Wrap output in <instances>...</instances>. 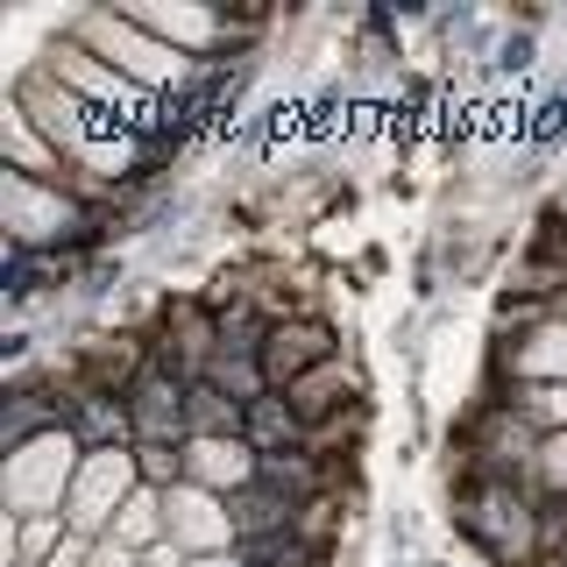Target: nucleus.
Listing matches in <instances>:
<instances>
[{
	"instance_id": "1",
	"label": "nucleus",
	"mask_w": 567,
	"mask_h": 567,
	"mask_svg": "<svg viewBox=\"0 0 567 567\" xmlns=\"http://www.w3.org/2000/svg\"><path fill=\"white\" fill-rule=\"evenodd\" d=\"M447 518L461 532V546H475L489 567H546V511L532 489L511 483H447Z\"/></svg>"
},
{
	"instance_id": "2",
	"label": "nucleus",
	"mask_w": 567,
	"mask_h": 567,
	"mask_svg": "<svg viewBox=\"0 0 567 567\" xmlns=\"http://www.w3.org/2000/svg\"><path fill=\"white\" fill-rule=\"evenodd\" d=\"M64 29L79 35V43L93 50V58L114 64L128 85H142L150 100H164V93H177V85L192 79V64L177 58L171 43H156V35L142 29L128 8H79V14H64Z\"/></svg>"
},
{
	"instance_id": "3",
	"label": "nucleus",
	"mask_w": 567,
	"mask_h": 567,
	"mask_svg": "<svg viewBox=\"0 0 567 567\" xmlns=\"http://www.w3.org/2000/svg\"><path fill=\"white\" fill-rule=\"evenodd\" d=\"M79 461H85V447L71 425L29 440L22 454H0V518H64Z\"/></svg>"
},
{
	"instance_id": "4",
	"label": "nucleus",
	"mask_w": 567,
	"mask_h": 567,
	"mask_svg": "<svg viewBox=\"0 0 567 567\" xmlns=\"http://www.w3.org/2000/svg\"><path fill=\"white\" fill-rule=\"evenodd\" d=\"M35 64H43L50 79L64 85V93H79L85 106H106V114H128L135 128H150V121L164 114V100H150L142 85H128V79H121V71L106 64V58H93V50H85V43H79V35H71L64 22H58V35L43 43V58H35Z\"/></svg>"
},
{
	"instance_id": "5",
	"label": "nucleus",
	"mask_w": 567,
	"mask_h": 567,
	"mask_svg": "<svg viewBox=\"0 0 567 567\" xmlns=\"http://www.w3.org/2000/svg\"><path fill=\"white\" fill-rule=\"evenodd\" d=\"M142 489V468H135V447H100L79 461V483H71V504H64V525L79 539H106V525L121 518V504Z\"/></svg>"
},
{
	"instance_id": "6",
	"label": "nucleus",
	"mask_w": 567,
	"mask_h": 567,
	"mask_svg": "<svg viewBox=\"0 0 567 567\" xmlns=\"http://www.w3.org/2000/svg\"><path fill=\"white\" fill-rule=\"evenodd\" d=\"M333 354H348V333L312 306V312H291V319H277V327H270L262 377H270V390H291L298 377H312L319 362H333Z\"/></svg>"
},
{
	"instance_id": "7",
	"label": "nucleus",
	"mask_w": 567,
	"mask_h": 567,
	"mask_svg": "<svg viewBox=\"0 0 567 567\" xmlns=\"http://www.w3.org/2000/svg\"><path fill=\"white\" fill-rule=\"evenodd\" d=\"M128 412H135V447H185L192 440V383L171 377L150 354V369L128 390Z\"/></svg>"
},
{
	"instance_id": "8",
	"label": "nucleus",
	"mask_w": 567,
	"mask_h": 567,
	"mask_svg": "<svg viewBox=\"0 0 567 567\" xmlns=\"http://www.w3.org/2000/svg\"><path fill=\"white\" fill-rule=\"evenodd\" d=\"M164 518H171V539L185 546L192 560H220V554H235V546H241L235 511H227V496H213V489L177 483V489L164 496Z\"/></svg>"
},
{
	"instance_id": "9",
	"label": "nucleus",
	"mask_w": 567,
	"mask_h": 567,
	"mask_svg": "<svg viewBox=\"0 0 567 567\" xmlns=\"http://www.w3.org/2000/svg\"><path fill=\"white\" fill-rule=\"evenodd\" d=\"M511 383H567V327L546 319V327L518 333V341L489 348V383L483 390H511Z\"/></svg>"
},
{
	"instance_id": "10",
	"label": "nucleus",
	"mask_w": 567,
	"mask_h": 567,
	"mask_svg": "<svg viewBox=\"0 0 567 567\" xmlns=\"http://www.w3.org/2000/svg\"><path fill=\"white\" fill-rule=\"evenodd\" d=\"M277 398L291 404V412L306 419V433H312V425L341 419L348 404H362V398H369V383H362V369H354V354H333V362H319L312 377H298L291 390H277Z\"/></svg>"
},
{
	"instance_id": "11",
	"label": "nucleus",
	"mask_w": 567,
	"mask_h": 567,
	"mask_svg": "<svg viewBox=\"0 0 567 567\" xmlns=\"http://www.w3.org/2000/svg\"><path fill=\"white\" fill-rule=\"evenodd\" d=\"M256 475H262V454L248 440H185V483L192 489L241 496V489H256Z\"/></svg>"
},
{
	"instance_id": "12",
	"label": "nucleus",
	"mask_w": 567,
	"mask_h": 567,
	"mask_svg": "<svg viewBox=\"0 0 567 567\" xmlns=\"http://www.w3.org/2000/svg\"><path fill=\"white\" fill-rule=\"evenodd\" d=\"M64 383V377H58ZM64 425L79 433V447L85 454H100V447H135V412H128V398H114V390H79V383H64Z\"/></svg>"
},
{
	"instance_id": "13",
	"label": "nucleus",
	"mask_w": 567,
	"mask_h": 567,
	"mask_svg": "<svg viewBox=\"0 0 567 567\" xmlns=\"http://www.w3.org/2000/svg\"><path fill=\"white\" fill-rule=\"evenodd\" d=\"M227 511H235V532H241V546L248 539H277V532H298V511L306 504H291L284 489H241V496H227Z\"/></svg>"
},
{
	"instance_id": "14",
	"label": "nucleus",
	"mask_w": 567,
	"mask_h": 567,
	"mask_svg": "<svg viewBox=\"0 0 567 567\" xmlns=\"http://www.w3.org/2000/svg\"><path fill=\"white\" fill-rule=\"evenodd\" d=\"M71 539L64 518H0V567H43Z\"/></svg>"
},
{
	"instance_id": "15",
	"label": "nucleus",
	"mask_w": 567,
	"mask_h": 567,
	"mask_svg": "<svg viewBox=\"0 0 567 567\" xmlns=\"http://www.w3.org/2000/svg\"><path fill=\"white\" fill-rule=\"evenodd\" d=\"M306 440H312V433H306V419H298L291 404L277 398V390H270V398H256V404H248V447H256L262 461H270V454H298Z\"/></svg>"
},
{
	"instance_id": "16",
	"label": "nucleus",
	"mask_w": 567,
	"mask_h": 567,
	"mask_svg": "<svg viewBox=\"0 0 567 567\" xmlns=\"http://www.w3.org/2000/svg\"><path fill=\"white\" fill-rule=\"evenodd\" d=\"M106 539H121L128 554H150V546L171 539V518H164V489H135L128 504H121V518L106 525Z\"/></svg>"
},
{
	"instance_id": "17",
	"label": "nucleus",
	"mask_w": 567,
	"mask_h": 567,
	"mask_svg": "<svg viewBox=\"0 0 567 567\" xmlns=\"http://www.w3.org/2000/svg\"><path fill=\"white\" fill-rule=\"evenodd\" d=\"M483 398H504L532 433H567V383H511V390H483Z\"/></svg>"
},
{
	"instance_id": "18",
	"label": "nucleus",
	"mask_w": 567,
	"mask_h": 567,
	"mask_svg": "<svg viewBox=\"0 0 567 567\" xmlns=\"http://www.w3.org/2000/svg\"><path fill=\"white\" fill-rule=\"evenodd\" d=\"M525 142H532V156H554L567 142V85L546 93L539 106H525Z\"/></svg>"
},
{
	"instance_id": "19",
	"label": "nucleus",
	"mask_w": 567,
	"mask_h": 567,
	"mask_svg": "<svg viewBox=\"0 0 567 567\" xmlns=\"http://www.w3.org/2000/svg\"><path fill=\"white\" fill-rule=\"evenodd\" d=\"M121 284H128V262H121V256H93L79 277H71V298L93 312V306H106V298H121Z\"/></svg>"
},
{
	"instance_id": "20",
	"label": "nucleus",
	"mask_w": 567,
	"mask_h": 567,
	"mask_svg": "<svg viewBox=\"0 0 567 567\" xmlns=\"http://www.w3.org/2000/svg\"><path fill=\"white\" fill-rule=\"evenodd\" d=\"M532 496L539 504H567V433L539 440V461H532Z\"/></svg>"
},
{
	"instance_id": "21",
	"label": "nucleus",
	"mask_w": 567,
	"mask_h": 567,
	"mask_svg": "<svg viewBox=\"0 0 567 567\" xmlns=\"http://www.w3.org/2000/svg\"><path fill=\"white\" fill-rule=\"evenodd\" d=\"M532 64H539V29H504V43L483 64V79H525Z\"/></svg>"
},
{
	"instance_id": "22",
	"label": "nucleus",
	"mask_w": 567,
	"mask_h": 567,
	"mask_svg": "<svg viewBox=\"0 0 567 567\" xmlns=\"http://www.w3.org/2000/svg\"><path fill=\"white\" fill-rule=\"evenodd\" d=\"M135 468H142V489H177L185 483V447H135Z\"/></svg>"
},
{
	"instance_id": "23",
	"label": "nucleus",
	"mask_w": 567,
	"mask_h": 567,
	"mask_svg": "<svg viewBox=\"0 0 567 567\" xmlns=\"http://www.w3.org/2000/svg\"><path fill=\"white\" fill-rule=\"evenodd\" d=\"M0 362H8V377L43 369V362H35V333H29V327H8V333H0Z\"/></svg>"
},
{
	"instance_id": "24",
	"label": "nucleus",
	"mask_w": 567,
	"mask_h": 567,
	"mask_svg": "<svg viewBox=\"0 0 567 567\" xmlns=\"http://www.w3.org/2000/svg\"><path fill=\"white\" fill-rule=\"evenodd\" d=\"M85 567H142V554H128L121 539H93V554H85Z\"/></svg>"
},
{
	"instance_id": "25",
	"label": "nucleus",
	"mask_w": 567,
	"mask_h": 567,
	"mask_svg": "<svg viewBox=\"0 0 567 567\" xmlns=\"http://www.w3.org/2000/svg\"><path fill=\"white\" fill-rule=\"evenodd\" d=\"M554 319H560V327H567V291H560V306H554Z\"/></svg>"
},
{
	"instance_id": "26",
	"label": "nucleus",
	"mask_w": 567,
	"mask_h": 567,
	"mask_svg": "<svg viewBox=\"0 0 567 567\" xmlns=\"http://www.w3.org/2000/svg\"><path fill=\"white\" fill-rule=\"evenodd\" d=\"M419 567H454V560H419Z\"/></svg>"
},
{
	"instance_id": "27",
	"label": "nucleus",
	"mask_w": 567,
	"mask_h": 567,
	"mask_svg": "<svg viewBox=\"0 0 567 567\" xmlns=\"http://www.w3.org/2000/svg\"><path fill=\"white\" fill-rule=\"evenodd\" d=\"M560 567H567V560H560Z\"/></svg>"
}]
</instances>
